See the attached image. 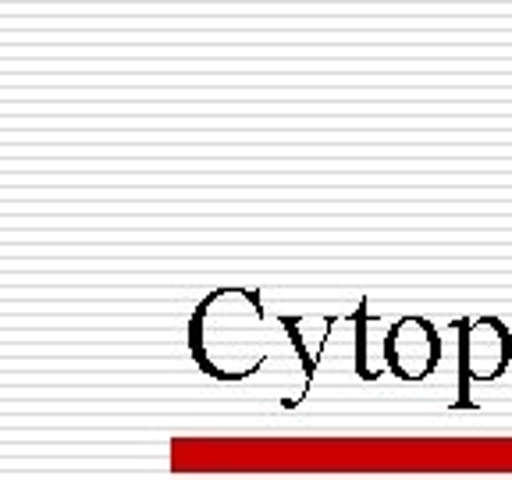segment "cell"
<instances>
[{
    "instance_id": "cell-2",
    "label": "cell",
    "mask_w": 512,
    "mask_h": 480,
    "mask_svg": "<svg viewBox=\"0 0 512 480\" xmlns=\"http://www.w3.org/2000/svg\"><path fill=\"white\" fill-rule=\"evenodd\" d=\"M356 374L363 381H374V374L367 370V303L356 310Z\"/></svg>"
},
{
    "instance_id": "cell-3",
    "label": "cell",
    "mask_w": 512,
    "mask_h": 480,
    "mask_svg": "<svg viewBox=\"0 0 512 480\" xmlns=\"http://www.w3.org/2000/svg\"><path fill=\"white\" fill-rule=\"evenodd\" d=\"M281 324H285V331L292 335V342H296V349H299V356H303V367H306V377L317 370V363H313V356L306 352V345H303V335H299V320L296 317H281Z\"/></svg>"
},
{
    "instance_id": "cell-1",
    "label": "cell",
    "mask_w": 512,
    "mask_h": 480,
    "mask_svg": "<svg viewBox=\"0 0 512 480\" xmlns=\"http://www.w3.org/2000/svg\"><path fill=\"white\" fill-rule=\"evenodd\" d=\"M456 331H459V384H456V409H473L470 399V338H473V324L470 320H456Z\"/></svg>"
}]
</instances>
